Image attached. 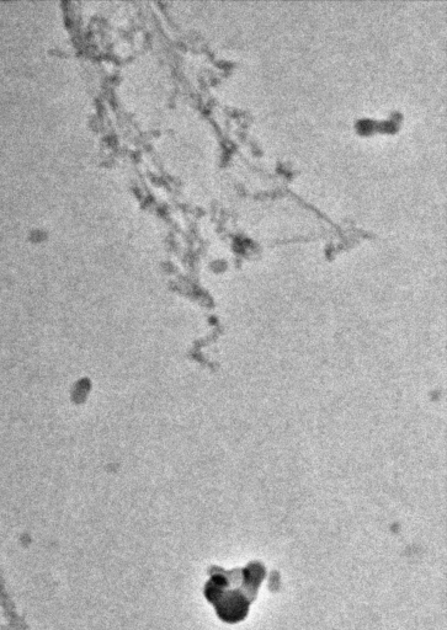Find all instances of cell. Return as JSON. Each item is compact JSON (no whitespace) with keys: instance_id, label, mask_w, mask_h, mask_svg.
Instances as JSON below:
<instances>
[{"instance_id":"1","label":"cell","mask_w":447,"mask_h":630,"mask_svg":"<svg viewBox=\"0 0 447 630\" xmlns=\"http://www.w3.org/2000/svg\"><path fill=\"white\" fill-rule=\"evenodd\" d=\"M265 575L264 565L258 562L231 571L217 568L206 585L205 595L216 607L217 615L223 622H242L248 616L250 605L257 599Z\"/></svg>"}]
</instances>
